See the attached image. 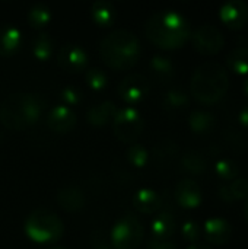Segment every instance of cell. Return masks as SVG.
<instances>
[{"mask_svg": "<svg viewBox=\"0 0 248 249\" xmlns=\"http://www.w3.org/2000/svg\"><path fill=\"white\" fill-rule=\"evenodd\" d=\"M145 34L155 45L164 50H175L191 38V26L181 12L164 9L146 20Z\"/></svg>", "mask_w": 248, "mask_h": 249, "instance_id": "obj_1", "label": "cell"}, {"mask_svg": "<svg viewBox=\"0 0 248 249\" xmlns=\"http://www.w3.org/2000/svg\"><path fill=\"white\" fill-rule=\"evenodd\" d=\"M45 102L34 92H15L0 104V121L9 130H23L42 115Z\"/></svg>", "mask_w": 248, "mask_h": 249, "instance_id": "obj_2", "label": "cell"}, {"mask_svg": "<svg viewBox=\"0 0 248 249\" xmlns=\"http://www.w3.org/2000/svg\"><path fill=\"white\" fill-rule=\"evenodd\" d=\"M229 89V76L227 69L216 61L200 64L190 80V92L196 101L203 105H215Z\"/></svg>", "mask_w": 248, "mask_h": 249, "instance_id": "obj_3", "label": "cell"}, {"mask_svg": "<svg viewBox=\"0 0 248 249\" xmlns=\"http://www.w3.org/2000/svg\"><path fill=\"white\" fill-rule=\"evenodd\" d=\"M99 53L102 60L111 69L127 70L137 63L142 54V47L139 38L132 31L114 29L102 38Z\"/></svg>", "mask_w": 248, "mask_h": 249, "instance_id": "obj_4", "label": "cell"}, {"mask_svg": "<svg viewBox=\"0 0 248 249\" xmlns=\"http://www.w3.org/2000/svg\"><path fill=\"white\" fill-rule=\"evenodd\" d=\"M25 233L38 244H51L58 241L64 233L63 220L47 209L32 210L25 220Z\"/></svg>", "mask_w": 248, "mask_h": 249, "instance_id": "obj_5", "label": "cell"}, {"mask_svg": "<svg viewBox=\"0 0 248 249\" xmlns=\"http://www.w3.org/2000/svg\"><path fill=\"white\" fill-rule=\"evenodd\" d=\"M143 235L145 229L142 222L133 214H126L114 223L110 242L114 249H134L142 244Z\"/></svg>", "mask_w": 248, "mask_h": 249, "instance_id": "obj_6", "label": "cell"}, {"mask_svg": "<svg viewBox=\"0 0 248 249\" xmlns=\"http://www.w3.org/2000/svg\"><path fill=\"white\" fill-rule=\"evenodd\" d=\"M111 124L115 137L124 143L134 142L143 131V117L137 108L130 105L118 108Z\"/></svg>", "mask_w": 248, "mask_h": 249, "instance_id": "obj_7", "label": "cell"}, {"mask_svg": "<svg viewBox=\"0 0 248 249\" xmlns=\"http://www.w3.org/2000/svg\"><path fill=\"white\" fill-rule=\"evenodd\" d=\"M191 42H193L194 50L199 54L215 55L224 48L225 38L218 26L205 23V25L199 26L194 31V34H191Z\"/></svg>", "mask_w": 248, "mask_h": 249, "instance_id": "obj_8", "label": "cell"}, {"mask_svg": "<svg viewBox=\"0 0 248 249\" xmlns=\"http://www.w3.org/2000/svg\"><path fill=\"white\" fill-rule=\"evenodd\" d=\"M151 90L149 79L142 73H130L117 86L118 96L130 107L142 102Z\"/></svg>", "mask_w": 248, "mask_h": 249, "instance_id": "obj_9", "label": "cell"}, {"mask_svg": "<svg viewBox=\"0 0 248 249\" xmlns=\"http://www.w3.org/2000/svg\"><path fill=\"white\" fill-rule=\"evenodd\" d=\"M219 20L229 29L238 31L248 22V4L243 0H229L219 9Z\"/></svg>", "mask_w": 248, "mask_h": 249, "instance_id": "obj_10", "label": "cell"}, {"mask_svg": "<svg viewBox=\"0 0 248 249\" xmlns=\"http://www.w3.org/2000/svg\"><path fill=\"white\" fill-rule=\"evenodd\" d=\"M58 64L67 71H80L88 64V53L79 44L67 42L60 47L57 54Z\"/></svg>", "mask_w": 248, "mask_h": 249, "instance_id": "obj_11", "label": "cell"}, {"mask_svg": "<svg viewBox=\"0 0 248 249\" xmlns=\"http://www.w3.org/2000/svg\"><path fill=\"white\" fill-rule=\"evenodd\" d=\"M175 201L184 209H196L203 201V194L200 185L190 178L181 179L174 191Z\"/></svg>", "mask_w": 248, "mask_h": 249, "instance_id": "obj_12", "label": "cell"}, {"mask_svg": "<svg viewBox=\"0 0 248 249\" xmlns=\"http://www.w3.org/2000/svg\"><path fill=\"white\" fill-rule=\"evenodd\" d=\"M76 121H77L76 112L70 107H67L64 104L54 105L48 111V115H47L48 127L56 133H67V131H70L76 125Z\"/></svg>", "mask_w": 248, "mask_h": 249, "instance_id": "obj_13", "label": "cell"}, {"mask_svg": "<svg viewBox=\"0 0 248 249\" xmlns=\"http://www.w3.org/2000/svg\"><path fill=\"white\" fill-rule=\"evenodd\" d=\"M205 238L212 245H225L229 242L232 236V226L227 219L222 217H210L205 222L203 226Z\"/></svg>", "mask_w": 248, "mask_h": 249, "instance_id": "obj_14", "label": "cell"}, {"mask_svg": "<svg viewBox=\"0 0 248 249\" xmlns=\"http://www.w3.org/2000/svg\"><path fill=\"white\" fill-rule=\"evenodd\" d=\"M117 105L113 101H99L94 105H91L86 111V120L95 125V127H102L113 121L115 112H117Z\"/></svg>", "mask_w": 248, "mask_h": 249, "instance_id": "obj_15", "label": "cell"}, {"mask_svg": "<svg viewBox=\"0 0 248 249\" xmlns=\"http://www.w3.org/2000/svg\"><path fill=\"white\" fill-rule=\"evenodd\" d=\"M57 203L66 212H79L85 206V193L77 185H64L57 191Z\"/></svg>", "mask_w": 248, "mask_h": 249, "instance_id": "obj_16", "label": "cell"}, {"mask_svg": "<svg viewBox=\"0 0 248 249\" xmlns=\"http://www.w3.org/2000/svg\"><path fill=\"white\" fill-rule=\"evenodd\" d=\"M133 206L145 214H153L161 210L162 197L152 188H140L133 196Z\"/></svg>", "mask_w": 248, "mask_h": 249, "instance_id": "obj_17", "label": "cell"}, {"mask_svg": "<svg viewBox=\"0 0 248 249\" xmlns=\"http://www.w3.org/2000/svg\"><path fill=\"white\" fill-rule=\"evenodd\" d=\"M22 44V34L19 28L12 23L0 25V57L12 55Z\"/></svg>", "mask_w": 248, "mask_h": 249, "instance_id": "obj_18", "label": "cell"}, {"mask_svg": "<svg viewBox=\"0 0 248 249\" xmlns=\"http://www.w3.org/2000/svg\"><path fill=\"white\" fill-rule=\"evenodd\" d=\"M151 231L155 239H170L177 231V220L168 210H159L151 225Z\"/></svg>", "mask_w": 248, "mask_h": 249, "instance_id": "obj_19", "label": "cell"}, {"mask_svg": "<svg viewBox=\"0 0 248 249\" xmlns=\"http://www.w3.org/2000/svg\"><path fill=\"white\" fill-rule=\"evenodd\" d=\"M149 70L153 76L155 80L161 83L170 82L175 76V66L174 61L162 54H156L151 58L149 61Z\"/></svg>", "mask_w": 248, "mask_h": 249, "instance_id": "obj_20", "label": "cell"}, {"mask_svg": "<svg viewBox=\"0 0 248 249\" xmlns=\"http://www.w3.org/2000/svg\"><path fill=\"white\" fill-rule=\"evenodd\" d=\"M189 127L196 134H209L216 127V118L208 111H193L189 117Z\"/></svg>", "mask_w": 248, "mask_h": 249, "instance_id": "obj_21", "label": "cell"}, {"mask_svg": "<svg viewBox=\"0 0 248 249\" xmlns=\"http://www.w3.org/2000/svg\"><path fill=\"white\" fill-rule=\"evenodd\" d=\"M91 16H92V20L98 23L99 26H108L115 20L117 12L111 1L96 0L91 6Z\"/></svg>", "mask_w": 248, "mask_h": 249, "instance_id": "obj_22", "label": "cell"}, {"mask_svg": "<svg viewBox=\"0 0 248 249\" xmlns=\"http://www.w3.org/2000/svg\"><path fill=\"white\" fill-rule=\"evenodd\" d=\"M181 168L191 175H203L208 171V160L203 153L189 150L181 156Z\"/></svg>", "mask_w": 248, "mask_h": 249, "instance_id": "obj_23", "label": "cell"}, {"mask_svg": "<svg viewBox=\"0 0 248 249\" xmlns=\"http://www.w3.org/2000/svg\"><path fill=\"white\" fill-rule=\"evenodd\" d=\"M227 67L240 76L248 74V47H237L227 55Z\"/></svg>", "mask_w": 248, "mask_h": 249, "instance_id": "obj_24", "label": "cell"}, {"mask_svg": "<svg viewBox=\"0 0 248 249\" xmlns=\"http://www.w3.org/2000/svg\"><path fill=\"white\" fill-rule=\"evenodd\" d=\"M189 104H190V98L187 92L181 88H171L164 95V108L167 111H171V112L181 111L187 108Z\"/></svg>", "mask_w": 248, "mask_h": 249, "instance_id": "obj_25", "label": "cell"}, {"mask_svg": "<svg viewBox=\"0 0 248 249\" xmlns=\"http://www.w3.org/2000/svg\"><path fill=\"white\" fill-rule=\"evenodd\" d=\"M178 152H180L178 144L174 140L167 139L155 146L153 156H155V160L158 162V165H170L178 156Z\"/></svg>", "mask_w": 248, "mask_h": 249, "instance_id": "obj_26", "label": "cell"}, {"mask_svg": "<svg viewBox=\"0 0 248 249\" xmlns=\"http://www.w3.org/2000/svg\"><path fill=\"white\" fill-rule=\"evenodd\" d=\"M31 50L35 58L44 61L48 60L53 53V39L47 32H39L34 36L31 42Z\"/></svg>", "mask_w": 248, "mask_h": 249, "instance_id": "obj_27", "label": "cell"}, {"mask_svg": "<svg viewBox=\"0 0 248 249\" xmlns=\"http://www.w3.org/2000/svg\"><path fill=\"white\" fill-rule=\"evenodd\" d=\"M26 19L31 26L42 28L51 19V9L45 3H35L29 7V10L26 13Z\"/></svg>", "mask_w": 248, "mask_h": 249, "instance_id": "obj_28", "label": "cell"}, {"mask_svg": "<svg viewBox=\"0 0 248 249\" xmlns=\"http://www.w3.org/2000/svg\"><path fill=\"white\" fill-rule=\"evenodd\" d=\"M215 172L222 181H234L240 175V166L231 159H219L215 163Z\"/></svg>", "mask_w": 248, "mask_h": 249, "instance_id": "obj_29", "label": "cell"}, {"mask_svg": "<svg viewBox=\"0 0 248 249\" xmlns=\"http://www.w3.org/2000/svg\"><path fill=\"white\" fill-rule=\"evenodd\" d=\"M85 80L94 90H102L108 85V76L101 67H89L85 71Z\"/></svg>", "mask_w": 248, "mask_h": 249, "instance_id": "obj_30", "label": "cell"}, {"mask_svg": "<svg viewBox=\"0 0 248 249\" xmlns=\"http://www.w3.org/2000/svg\"><path fill=\"white\" fill-rule=\"evenodd\" d=\"M126 156H127V160H129L133 166H136V168H142V166H145V165L149 162V152H148V149H146L143 144H140V143H133V144H130V147L127 149Z\"/></svg>", "mask_w": 248, "mask_h": 249, "instance_id": "obj_31", "label": "cell"}, {"mask_svg": "<svg viewBox=\"0 0 248 249\" xmlns=\"http://www.w3.org/2000/svg\"><path fill=\"white\" fill-rule=\"evenodd\" d=\"M181 235L187 242L197 244L202 238V228L196 220H187L181 226Z\"/></svg>", "mask_w": 248, "mask_h": 249, "instance_id": "obj_32", "label": "cell"}, {"mask_svg": "<svg viewBox=\"0 0 248 249\" xmlns=\"http://www.w3.org/2000/svg\"><path fill=\"white\" fill-rule=\"evenodd\" d=\"M60 96H61L64 105H67V107H70V108H72V105H77V104L83 99L82 92H80L76 86H73V85H67V86L61 88Z\"/></svg>", "mask_w": 248, "mask_h": 249, "instance_id": "obj_33", "label": "cell"}, {"mask_svg": "<svg viewBox=\"0 0 248 249\" xmlns=\"http://www.w3.org/2000/svg\"><path fill=\"white\" fill-rule=\"evenodd\" d=\"M229 190L232 193V197L235 201L248 200V179L246 178H237L229 184Z\"/></svg>", "mask_w": 248, "mask_h": 249, "instance_id": "obj_34", "label": "cell"}, {"mask_svg": "<svg viewBox=\"0 0 248 249\" xmlns=\"http://www.w3.org/2000/svg\"><path fill=\"white\" fill-rule=\"evenodd\" d=\"M148 249H178L177 244L171 239H155L152 238L148 242Z\"/></svg>", "mask_w": 248, "mask_h": 249, "instance_id": "obj_35", "label": "cell"}, {"mask_svg": "<svg viewBox=\"0 0 248 249\" xmlns=\"http://www.w3.org/2000/svg\"><path fill=\"white\" fill-rule=\"evenodd\" d=\"M94 249H114L113 248V245H111V242L108 241V239H105V236H102L101 233H96V235H94Z\"/></svg>", "mask_w": 248, "mask_h": 249, "instance_id": "obj_36", "label": "cell"}, {"mask_svg": "<svg viewBox=\"0 0 248 249\" xmlns=\"http://www.w3.org/2000/svg\"><path fill=\"white\" fill-rule=\"evenodd\" d=\"M219 194V198L224 201V203H235L234 197H232V193L229 190V185H222L218 191Z\"/></svg>", "mask_w": 248, "mask_h": 249, "instance_id": "obj_37", "label": "cell"}, {"mask_svg": "<svg viewBox=\"0 0 248 249\" xmlns=\"http://www.w3.org/2000/svg\"><path fill=\"white\" fill-rule=\"evenodd\" d=\"M238 121H240V124L248 130V105L247 107H244L241 111H240V114H238Z\"/></svg>", "mask_w": 248, "mask_h": 249, "instance_id": "obj_38", "label": "cell"}, {"mask_svg": "<svg viewBox=\"0 0 248 249\" xmlns=\"http://www.w3.org/2000/svg\"><path fill=\"white\" fill-rule=\"evenodd\" d=\"M187 249H212L209 245H206V244H200V242H197V244H191L190 247Z\"/></svg>", "mask_w": 248, "mask_h": 249, "instance_id": "obj_39", "label": "cell"}, {"mask_svg": "<svg viewBox=\"0 0 248 249\" xmlns=\"http://www.w3.org/2000/svg\"><path fill=\"white\" fill-rule=\"evenodd\" d=\"M243 90H244V95H246V98L248 99V77L244 80V85H243Z\"/></svg>", "mask_w": 248, "mask_h": 249, "instance_id": "obj_40", "label": "cell"}, {"mask_svg": "<svg viewBox=\"0 0 248 249\" xmlns=\"http://www.w3.org/2000/svg\"><path fill=\"white\" fill-rule=\"evenodd\" d=\"M244 217H246V220H247L248 223V200L247 203H246V206H244Z\"/></svg>", "mask_w": 248, "mask_h": 249, "instance_id": "obj_41", "label": "cell"}, {"mask_svg": "<svg viewBox=\"0 0 248 249\" xmlns=\"http://www.w3.org/2000/svg\"><path fill=\"white\" fill-rule=\"evenodd\" d=\"M50 249H63V248H58V247H54V248H50Z\"/></svg>", "mask_w": 248, "mask_h": 249, "instance_id": "obj_42", "label": "cell"}]
</instances>
